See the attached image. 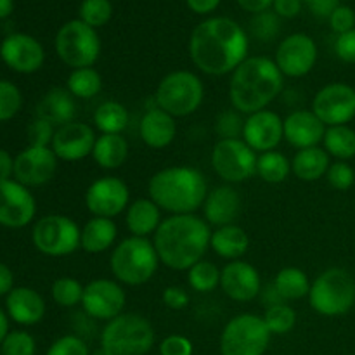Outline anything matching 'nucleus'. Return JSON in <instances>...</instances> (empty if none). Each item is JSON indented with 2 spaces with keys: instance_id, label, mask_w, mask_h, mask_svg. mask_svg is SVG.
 <instances>
[{
  "instance_id": "obj_27",
  "label": "nucleus",
  "mask_w": 355,
  "mask_h": 355,
  "mask_svg": "<svg viewBox=\"0 0 355 355\" xmlns=\"http://www.w3.org/2000/svg\"><path fill=\"white\" fill-rule=\"evenodd\" d=\"M75 97L69 94L68 89H61V87L51 89L37 104V118L49 121L55 128L75 121Z\"/></svg>"
},
{
  "instance_id": "obj_5",
  "label": "nucleus",
  "mask_w": 355,
  "mask_h": 355,
  "mask_svg": "<svg viewBox=\"0 0 355 355\" xmlns=\"http://www.w3.org/2000/svg\"><path fill=\"white\" fill-rule=\"evenodd\" d=\"M159 257L149 238L128 236L118 243L110 257V269L123 286H142L155 277Z\"/></svg>"
},
{
  "instance_id": "obj_61",
  "label": "nucleus",
  "mask_w": 355,
  "mask_h": 355,
  "mask_svg": "<svg viewBox=\"0 0 355 355\" xmlns=\"http://www.w3.org/2000/svg\"><path fill=\"white\" fill-rule=\"evenodd\" d=\"M90 355H113V354H111L110 350L104 349V347H99V349L92 350V352H90Z\"/></svg>"
},
{
  "instance_id": "obj_50",
  "label": "nucleus",
  "mask_w": 355,
  "mask_h": 355,
  "mask_svg": "<svg viewBox=\"0 0 355 355\" xmlns=\"http://www.w3.org/2000/svg\"><path fill=\"white\" fill-rule=\"evenodd\" d=\"M193 342L184 335H170L159 343V355H193Z\"/></svg>"
},
{
  "instance_id": "obj_49",
  "label": "nucleus",
  "mask_w": 355,
  "mask_h": 355,
  "mask_svg": "<svg viewBox=\"0 0 355 355\" xmlns=\"http://www.w3.org/2000/svg\"><path fill=\"white\" fill-rule=\"evenodd\" d=\"M329 19V26L336 35H343L347 31H352L355 28V10L349 6H342L340 3L335 10L331 12Z\"/></svg>"
},
{
  "instance_id": "obj_52",
  "label": "nucleus",
  "mask_w": 355,
  "mask_h": 355,
  "mask_svg": "<svg viewBox=\"0 0 355 355\" xmlns=\"http://www.w3.org/2000/svg\"><path fill=\"white\" fill-rule=\"evenodd\" d=\"M335 52L343 62L355 64V28L352 31L338 35L335 42Z\"/></svg>"
},
{
  "instance_id": "obj_62",
  "label": "nucleus",
  "mask_w": 355,
  "mask_h": 355,
  "mask_svg": "<svg viewBox=\"0 0 355 355\" xmlns=\"http://www.w3.org/2000/svg\"><path fill=\"white\" fill-rule=\"evenodd\" d=\"M158 355H159V354H158Z\"/></svg>"
},
{
  "instance_id": "obj_58",
  "label": "nucleus",
  "mask_w": 355,
  "mask_h": 355,
  "mask_svg": "<svg viewBox=\"0 0 355 355\" xmlns=\"http://www.w3.org/2000/svg\"><path fill=\"white\" fill-rule=\"evenodd\" d=\"M14 290V274L6 263L0 262V297L9 295Z\"/></svg>"
},
{
  "instance_id": "obj_24",
  "label": "nucleus",
  "mask_w": 355,
  "mask_h": 355,
  "mask_svg": "<svg viewBox=\"0 0 355 355\" xmlns=\"http://www.w3.org/2000/svg\"><path fill=\"white\" fill-rule=\"evenodd\" d=\"M201 210L205 220L215 227L234 224L241 214V196L231 184L217 186L215 189L208 191Z\"/></svg>"
},
{
  "instance_id": "obj_21",
  "label": "nucleus",
  "mask_w": 355,
  "mask_h": 355,
  "mask_svg": "<svg viewBox=\"0 0 355 355\" xmlns=\"http://www.w3.org/2000/svg\"><path fill=\"white\" fill-rule=\"evenodd\" d=\"M96 130L89 123L71 121L55 128L51 149L62 162H80L92 156L96 146Z\"/></svg>"
},
{
  "instance_id": "obj_4",
  "label": "nucleus",
  "mask_w": 355,
  "mask_h": 355,
  "mask_svg": "<svg viewBox=\"0 0 355 355\" xmlns=\"http://www.w3.org/2000/svg\"><path fill=\"white\" fill-rule=\"evenodd\" d=\"M148 193L162 211L186 215L203 207L208 184L203 173L193 166H166L149 179Z\"/></svg>"
},
{
  "instance_id": "obj_42",
  "label": "nucleus",
  "mask_w": 355,
  "mask_h": 355,
  "mask_svg": "<svg viewBox=\"0 0 355 355\" xmlns=\"http://www.w3.org/2000/svg\"><path fill=\"white\" fill-rule=\"evenodd\" d=\"M23 106V96L17 85L9 80H0V121L16 116Z\"/></svg>"
},
{
  "instance_id": "obj_33",
  "label": "nucleus",
  "mask_w": 355,
  "mask_h": 355,
  "mask_svg": "<svg viewBox=\"0 0 355 355\" xmlns=\"http://www.w3.org/2000/svg\"><path fill=\"white\" fill-rule=\"evenodd\" d=\"M311 284L305 270L298 267H284L277 272L272 290L281 302H295L309 297Z\"/></svg>"
},
{
  "instance_id": "obj_23",
  "label": "nucleus",
  "mask_w": 355,
  "mask_h": 355,
  "mask_svg": "<svg viewBox=\"0 0 355 355\" xmlns=\"http://www.w3.org/2000/svg\"><path fill=\"white\" fill-rule=\"evenodd\" d=\"M324 134L326 125L312 110H295L284 118V141L298 151L319 146Z\"/></svg>"
},
{
  "instance_id": "obj_59",
  "label": "nucleus",
  "mask_w": 355,
  "mask_h": 355,
  "mask_svg": "<svg viewBox=\"0 0 355 355\" xmlns=\"http://www.w3.org/2000/svg\"><path fill=\"white\" fill-rule=\"evenodd\" d=\"M7 335H9V319H7L6 312L0 309V345H2Z\"/></svg>"
},
{
  "instance_id": "obj_22",
  "label": "nucleus",
  "mask_w": 355,
  "mask_h": 355,
  "mask_svg": "<svg viewBox=\"0 0 355 355\" xmlns=\"http://www.w3.org/2000/svg\"><path fill=\"white\" fill-rule=\"evenodd\" d=\"M220 290L232 302L246 304L255 300L262 291L260 274L252 263L245 260H232L222 267Z\"/></svg>"
},
{
  "instance_id": "obj_9",
  "label": "nucleus",
  "mask_w": 355,
  "mask_h": 355,
  "mask_svg": "<svg viewBox=\"0 0 355 355\" xmlns=\"http://www.w3.org/2000/svg\"><path fill=\"white\" fill-rule=\"evenodd\" d=\"M55 52L69 68H92L101 55V38L89 24L71 19L55 35Z\"/></svg>"
},
{
  "instance_id": "obj_20",
  "label": "nucleus",
  "mask_w": 355,
  "mask_h": 355,
  "mask_svg": "<svg viewBox=\"0 0 355 355\" xmlns=\"http://www.w3.org/2000/svg\"><path fill=\"white\" fill-rule=\"evenodd\" d=\"M0 58L12 71L30 75L44 66L45 51L40 42L26 33H12L3 38Z\"/></svg>"
},
{
  "instance_id": "obj_11",
  "label": "nucleus",
  "mask_w": 355,
  "mask_h": 355,
  "mask_svg": "<svg viewBox=\"0 0 355 355\" xmlns=\"http://www.w3.org/2000/svg\"><path fill=\"white\" fill-rule=\"evenodd\" d=\"M82 229L66 215H45L35 222L31 241L35 248L47 257H68L80 250Z\"/></svg>"
},
{
  "instance_id": "obj_17",
  "label": "nucleus",
  "mask_w": 355,
  "mask_h": 355,
  "mask_svg": "<svg viewBox=\"0 0 355 355\" xmlns=\"http://www.w3.org/2000/svg\"><path fill=\"white\" fill-rule=\"evenodd\" d=\"M37 214V201L26 186L17 180L0 182V225L9 229L26 227Z\"/></svg>"
},
{
  "instance_id": "obj_35",
  "label": "nucleus",
  "mask_w": 355,
  "mask_h": 355,
  "mask_svg": "<svg viewBox=\"0 0 355 355\" xmlns=\"http://www.w3.org/2000/svg\"><path fill=\"white\" fill-rule=\"evenodd\" d=\"M324 151L336 158V162H349L355 156V130L349 125L326 127Z\"/></svg>"
},
{
  "instance_id": "obj_45",
  "label": "nucleus",
  "mask_w": 355,
  "mask_h": 355,
  "mask_svg": "<svg viewBox=\"0 0 355 355\" xmlns=\"http://www.w3.org/2000/svg\"><path fill=\"white\" fill-rule=\"evenodd\" d=\"M0 350H2V355H35L37 342L26 331H9L0 345Z\"/></svg>"
},
{
  "instance_id": "obj_51",
  "label": "nucleus",
  "mask_w": 355,
  "mask_h": 355,
  "mask_svg": "<svg viewBox=\"0 0 355 355\" xmlns=\"http://www.w3.org/2000/svg\"><path fill=\"white\" fill-rule=\"evenodd\" d=\"M162 300L165 307L172 309V311H184L189 305V293H187L186 288L172 284V286L165 288Z\"/></svg>"
},
{
  "instance_id": "obj_3",
  "label": "nucleus",
  "mask_w": 355,
  "mask_h": 355,
  "mask_svg": "<svg viewBox=\"0 0 355 355\" xmlns=\"http://www.w3.org/2000/svg\"><path fill=\"white\" fill-rule=\"evenodd\" d=\"M284 89V75L274 59L266 55H248L229 80V101L241 114L267 110Z\"/></svg>"
},
{
  "instance_id": "obj_41",
  "label": "nucleus",
  "mask_w": 355,
  "mask_h": 355,
  "mask_svg": "<svg viewBox=\"0 0 355 355\" xmlns=\"http://www.w3.org/2000/svg\"><path fill=\"white\" fill-rule=\"evenodd\" d=\"M113 17V3L111 0H82L78 9V19L89 24L90 28L106 26Z\"/></svg>"
},
{
  "instance_id": "obj_16",
  "label": "nucleus",
  "mask_w": 355,
  "mask_h": 355,
  "mask_svg": "<svg viewBox=\"0 0 355 355\" xmlns=\"http://www.w3.org/2000/svg\"><path fill=\"white\" fill-rule=\"evenodd\" d=\"M318 55L319 52L314 38L305 33H293L288 35L277 45L274 62L284 76L302 78L314 69Z\"/></svg>"
},
{
  "instance_id": "obj_37",
  "label": "nucleus",
  "mask_w": 355,
  "mask_h": 355,
  "mask_svg": "<svg viewBox=\"0 0 355 355\" xmlns=\"http://www.w3.org/2000/svg\"><path fill=\"white\" fill-rule=\"evenodd\" d=\"M291 173V162L279 151H267L257 159V175L267 184H283Z\"/></svg>"
},
{
  "instance_id": "obj_53",
  "label": "nucleus",
  "mask_w": 355,
  "mask_h": 355,
  "mask_svg": "<svg viewBox=\"0 0 355 355\" xmlns=\"http://www.w3.org/2000/svg\"><path fill=\"white\" fill-rule=\"evenodd\" d=\"M304 0H274L272 9L283 19H293L302 12Z\"/></svg>"
},
{
  "instance_id": "obj_34",
  "label": "nucleus",
  "mask_w": 355,
  "mask_h": 355,
  "mask_svg": "<svg viewBox=\"0 0 355 355\" xmlns=\"http://www.w3.org/2000/svg\"><path fill=\"white\" fill-rule=\"evenodd\" d=\"M130 114L118 101H106L94 111V127L101 134H121L128 127Z\"/></svg>"
},
{
  "instance_id": "obj_46",
  "label": "nucleus",
  "mask_w": 355,
  "mask_h": 355,
  "mask_svg": "<svg viewBox=\"0 0 355 355\" xmlns=\"http://www.w3.org/2000/svg\"><path fill=\"white\" fill-rule=\"evenodd\" d=\"M328 184L336 191H349L355 184V170L349 162H335L326 173Z\"/></svg>"
},
{
  "instance_id": "obj_28",
  "label": "nucleus",
  "mask_w": 355,
  "mask_h": 355,
  "mask_svg": "<svg viewBox=\"0 0 355 355\" xmlns=\"http://www.w3.org/2000/svg\"><path fill=\"white\" fill-rule=\"evenodd\" d=\"M162 222V210L151 198H139L132 201L125 211V224L128 232L137 238L155 236Z\"/></svg>"
},
{
  "instance_id": "obj_57",
  "label": "nucleus",
  "mask_w": 355,
  "mask_h": 355,
  "mask_svg": "<svg viewBox=\"0 0 355 355\" xmlns=\"http://www.w3.org/2000/svg\"><path fill=\"white\" fill-rule=\"evenodd\" d=\"M12 175H14V158L6 151V149H0V182L10 180V177Z\"/></svg>"
},
{
  "instance_id": "obj_15",
  "label": "nucleus",
  "mask_w": 355,
  "mask_h": 355,
  "mask_svg": "<svg viewBox=\"0 0 355 355\" xmlns=\"http://www.w3.org/2000/svg\"><path fill=\"white\" fill-rule=\"evenodd\" d=\"M312 111L326 125H347L355 118V89L335 82L322 87L312 99Z\"/></svg>"
},
{
  "instance_id": "obj_10",
  "label": "nucleus",
  "mask_w": 355,
  "mask_h": 355,
  "mask_svg": "<svg viewBox=\"0 0 355 355\" xmlns=\"http://www.w3.org/2000/svg\"><path fill=\"white\" fill-rule=\"evenodd\" d=\"M270 336L262 315L239 314L222 329L220 355H263Z\"/></svg>"
},
{
  "instance_id": "obj_38",
  "label": "nucleus",
  "mask_w": 355,
  "mask_h": 355,
  "mask_svg": "<svg viewBox=\"0 0 355 355\" xmlns=\"http://www.w3.org/2000/svg\"><path fill=\"white\" fill-rule=\"evenodd\" d=\"M220 272L210 260H200L187 270V284L196 293H211L220 286Z\"/></svg>"
},
{
  "instance_id": "obj_7",
  "label": "nucleus",
  "mask_w": 355,
  "mask_h": 355,
  "mask_svg": "<svg viewBox=\"0 0 355 355\" xmlns=\"http://www.w3.org/2000/svg\"><path fill=\"white\" fill-rule=\"evenodd\" d=\"M155 345V329L141 314L123 312L106 322L101 333V347L113 355H148Z\"/></svg>"
},
{
  "instance_id": "obj_36",
  "label": "nucleus",
  "mask_w": 355,
  "mask_h": 355,
  "mask_svg": "<svg viewBox=\"0 0 355 355\" xmlns=\"http://www.w3.org/2000/svg\"><path fill=\"white\" fill-rule=\"evenodd\" d=\"M66 89L76 99L89 101L103 90V76L96 68L73 69L66 82Z\"/></svg>"
},
{
  "instance_id": "obj_12",
  "label": "nucleus",
  "mask_w": 355,
  "mask_h": 355,
  "mask_svg": "<svg viewBox=\"0 0 355 355\" xmlns=\"http://www.w3.org/2000/svg\"><path fill=\"white\" fill-rule=\"evenodd\" d=\"M259 155L243 139H218L210 162L225 184H241L257 175Z\"/></svg>"
},
{
  "instance_id": "obj_30",
  "label": "nucleus",
  "mask_w": 355,
  "mask_h": 355,
  "mask_svg": "<svg viewBox=\"0 0 355 355\" xmlns=\"http://www.w3.org/2000/svg\"><path fill=\"white\" fill-rule=\"evenodd\" d=\"M118 238V227L113 218L92 217L82 227L80 248L90 255H99L113 248Z\"/></svg>"
},
{
  "instance_id": "obj_26",
  "label": "nucleus",
  "mask_w": 355,
  "mask_h": 355,
  "mask_svg": "<svg viewBox=\"0 0 355 355\" xmlns=\"http://www.w3.org/2000/svg\"><path fill=\"white\" fill-rule=\"evenodd\" d=\"M7 315L21 326H33L44 319L45 300L33 288H14L6 300Z\"/></svg>"
},
{
  "instance_id": "obj_54",
  "label": "nucleus",
  "mask_w": 355,
  "mask_h": 355,
  "mask_svg": "<svg viewBox=\"0 0 355 355\" xmlns=\"http://www.w3.org/2000/svg\"><path fill=\"white\" fill-rule=\"evenodd\" d=\"M307 9L318 17H329L333 10L340 6V0H304Z\"/></svg>"
},
{
  "instance_id": "obj_31",
  "label": "nucleus",
  "mask_w": 355,
  "mask_h": 355,
  "mask_svg": "<svg viewBox=\"0 0 355 355\" xmlns=\"http://www.w3.org/2000/svg\"><path fill=\"white\" fill-rule=\"evenodd\" d=\"M331 156L324 151V148H307L297 151L291 159V173L304 182H315L321 177H326Z\"/></svg>"
},
{
  "instance_id": "obj_55",
  "label": "nucleus",
  "mask_w": 355,
  "mask_h": 355,
  "mask_svg": "<svg viewBox=\"0 0 355 355\" xmlns=\"http://www.w3.org/2000/svg\"><path fill=\"white\" fill-rule=\"evenodd\" d=\"M220 2L222 0H186L187 7L194 14H200V16H207V14L214 12L220 6Z\"/></svg>"
},
{
  "instance_id": "obj_14",
  "label": "nucleus",
  "mask_w": 355,
  "mask_h": 355,
  "mask_svg": "<svg viewBox=\"0 0 355 355\" xmlns=\"http://www.w3.org/2000/svg\"><path fill=\"white\" fill-rule=\"evenodd\" d=\"M130 189L120 177L106 175L94 180L85 191V207L92 217L114 218L127 211Z\"/></svg>"
},
{
  "instance_id": "obj_47",
  "label": "nucleus",
  "mask_w": 355,
  "mask_h": 355,
  "mask_svg": "<svg viewBox=\"0 0 355 355\" xmlns=\"http://www.w3.org/2000/svg\"><path fill=\"white\" fill-rule=\"evenodd\" d=\"M28 142L35 148H51L52 139H54L55 127L49 121L42 120V118H35L30 125H28Z\"/></svg>"
},
{
  "instance_id": "obj_39",
  "label": "nucleus",
  "mask_w": 355,
  "mask_h": 355,
  "mask_svg": "<svg viewBox=\"0 0 355 355\" xmlns=\"http://www.w3.org/2000/svg\"><path fill=\"white\" fill-rule=\"evenodd\" d=\"M262 318L266 326L269 328L270 335H286L297 324V312L286 302L270 304Z\"/></svg>"
},
{
  "instance_id": "obj_32",
  "label": "nucleus",
  "mask_w": 355,
  "mask_h": 355,
  "mask_svg": "<svg viewBox=\"0 0 355 355\" xmlns=\"http://www.w3.org/2000/svg\"><path fill=\"white\" fill-rule=\"evenodd\" d=\"M92 158L101 168L116 170L125 165L128 158V142L121 134L97 135Z\"/></svg>"
},
{
  "instance_id": "obj_44",
  "label": "nucleus",
  "mask_w": 355,
  "mask_h": 355,
  "mask_svg": "<svg viewBox=\"0 0 355 355\" xmlns=\"http://www.w3.org/2000/svg\"><path fill=\"white\" fill-rule=\"evenodd\" d=\"M281 17L277 16L276 12H270V10H266V12L255 14L252 19V33L253 37L259 38L262 42H270L274 40V37H277L281 30Z\"/></svg>"
},
{
  "instance_id": "obj_40",
  "label": "nucleus",
  "mask_w": 355,
  "mask_h": 355,
  "mask_svg": "<svg viewBox=\"0 0 355 355\" xmlns=\"http://www.w3.org/2000/svg\"><path fill=\"white\" fill-rule=\"evenodd\" d=\"M83 291H85V286H83L78 279H75V277H68V276L55 279L51 288L52 300H54L59 307H66V309L82 305Z\"/></svg>"
},
{
  "instance_id": "obj_2",
  "label": "nucleus",
  "mask_w": 355,
  "mask_h": 355,
  "mask_svg": "<svg viewBox=\"0 0 355 355\" xmlns=\"http://www.w3.org/2000/svg\"><path fill=\"white\" fill-rule=\"evenodd\" d=\"M211 229L196 214L170 215L153 236L159 262L172 270H189L210 248Z\"/></svg>"
},
{
  "instance_id": "obj_60",
  "label": "nucleus",
  "mask_w": 355,
  "mask_h": 355,
  "mask_svg": "<svg viewBox=\"0 0 355 355\" xmlns=\"http://www.w3.org/2000/svg\"><path fill=\"white\" fill-rule=\"evenodd\" d=\"M14 10V0H0V19H6Z\"/></svg>"
},
{
  "instance_id": "obj_1",
  "label": "nucleus",
  "mask_w": 355,
  "mask_h": 355,
  "mask_svg": "<svg viewBox=\"0 0 355 355\" xmlns=\"http://www.w3.org/2000/svg\"><path fill=\"white\" fill-rule=\"evenodd\" d=\"M248 35L231 17H210L191 31L189 58L201 73L231 75L248 58Z\"/></svg>"
},
{
  "instance_id": "obj_48",
  "label": "nucleus",
  "mask_w": 355,
  "mask_h": 355,
  "mask_svg": "<svg viewBox=\"0 0 355 355\" xmlns=\"http://www.w3.org/2000/svg\"><path fill=\"white\" fill-rule=\"evenodd\" d=\"M45 355H90V350L80 336L64 335L49 347Z\"/></svg>"
},
{
  "instance_id": "obj_18",
  "label": "nucleus",
  "mask_w": 355,
  "mask_h": 355,
  "mask_svg": "<svg viewBox=\"0 0 355 355\" xmlns=\"http://www.w3.org/2000/svg\"><path fill=\"white\" fill-rule=\"evenodd\" d=\"M58 172V156L51 148L28 146L14 158V179L26 187L51 182Z\"/></svg>"
},
{
  "instance_id": "obj_6",
  "label": "nucleus",
  "mask_w": 355,
  "mask_h": 355,
  "mask_svg": "<svg viewBox=\"0 0 355 355\" xmlns=\"http://www.w3.org/2000/svg\"><path fill=\"white\" fill-rule=\"evenodd\" d=\"M309 304L324 318H340L355 305V279L349 270L331 267L319 274L311 284Z\"/></svg>"
},
{
  "instance_id": "obj_29",
  "label": "nucleus",
  "mask_w": 355,
  "mask_h": 355,
  "mask_svg": "<svg viewBox=\"0 0 355 355\" xmlns=\"http://www.w3.org/2000/svg\"><path fill=\"white\" fill-rule=\"evenodd\" d=\"M210 248L214 250L215 255L229 262L241 260V257L250 248V236L245 229L236 224L215 227V231H211Z\"/></svg>"
},
{
  "instance_id": "obj_8",
  "label": "nucleus",
  "mask_w": 355,
  "mask_h": 355,
  "mask_svg": "<svg viewBox=\"0 0 355 355\" xmlns=\"http://www.w3.org/2000/svg\"><path fill=\"white\" fill-rule=\"evenodd\" d=\"M205 99V85L200 76L187 69H177L159 80L155 92V103L159 110L173 118H184L196 113Z\"/></svg>"
},
{
  "instance_id": "obj_43",
  "label": "nucleus",
  "mask_w": 355,
  "mask_h": 355,
  "mask_svg": "<svg viewBox=\"0 0 355 355\" xmlns=\"http://www.w3.org/2000/svg\"><path fill=\"white\" fill-rule=\"evenodd\" d=\"M243 127H245V118H241V113L234 107L222 111L215 120V132L218 139H241Z\"/></svg>"
},
{
  "instance_id": "obj_13",
  "label": "nucleus",
  "mask_w": 355,
  "mask_h": 355,
  "mask_svg": "<svg viewBox=\"0 0 355 355\" xmlns=\"http://www.w3.org/2000/svg\"><path fill=\"white\" fill-rule=\"evenodd\" d=\"M125 305H127V293L123 284L118 283L116 279L99 277L85 284L82 309L89 318L110 322L111 319L123 314Z\"/></svg>"
},
{
  "instance_id": "obj_19",
  "label": "nucleus",
  "mask_w": 355,
  "mask_h": 355,
  "mask_svg": "<svg viewBox=\"0 0 355 355\" xmlns=\"http://www.w3.org/2000/svg\"><path fill=\"white\" fill-rule=\"evenodd\" d=\"M243 141L255 153L274 151L284 139V120L270 110L257 111L245 118Z\"/></svg>"
},
{
  "instance_id": "obj_56",
  "label": "nucleus",
  "mask_w": 355,
  "mask_h": 355,
  "mask_svg": "<svg viewBox=\"0 0 355 355\" xmlns=\"http://www.w3.org/2000/svg\"><path fill=\"white\" fill-rule=\"evenodd\" d=\"M238 3L243 10L252 12L255 16V14L269 10V7H272L274 0H238Z\"/></svg>"
},
{
  "instance_id": "obj_25",
  "label": "nucleus",
  "mask_w": 355,
  "mask_h": 355,
  "mask_svg": "<svg viewBox=\"0 0 355 355\" xmlns=\"http://www.w3.org/2000/svg\"><path fill=\"white\" fill-rule=\"evenodd\" d=\"M177 121L172 114L159 110L158 106L151 107L142 114L139 121V137L148 148L165 149L175 141Z\"/></svg>"
}]
</instances>
